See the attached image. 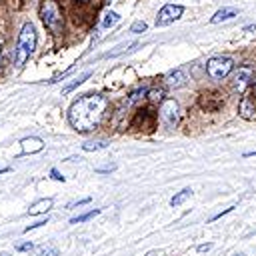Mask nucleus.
Listing matches in <instances>:
<instances>
[{
    "label": "nucleus",
    "instance_id": "obj_1",
    "mask_svg": "<svg viewBox=\"0 0 256 256\" xmlns=\"http://www.w3.org/2000/svg\"><path fill=\"white\" fill-rule=\"evenodd\" d=\"M106 108L108 98L104 94H86L74 100V104L68 110V120L72 128H76L78 132H90L100 124Z\"/></svg>",
    "mask_w": 256,
    "mask_h": 256
},
{
    "label": "nucleus",
    "instance_id": "obj_2",
    "mask_svg": "<svg viewBox=\"0 0 256 256\" xmlns=\"http://www.w3.org/2000/svg\"><path fill=\"white\" fill-rule=\"evenodd\" d=\"M34 48H36V30H34L32 22H26L18 34V42L14 48V64L18 68H22L26 64V60L32 56Z\"/></svg>",
    "mask_w": 256,
    "mask_h": 256
},
{
    "label": "nucleus",
    "instance_id": "obj_3",
    "mask_svg": "<svg viewBox=\"0 0 256 256\" xmlns=\"http://www.w3.org/2000/svg\"><path fill=\"white\" fill-rule=\"evenodd\" d=\"M40 18H42L44 26H46L50 32H54V34L62 32L64 18H62L60 6H58L54 0H44V2L40 4Z\"/></svg>",
    "mask_w": 256,
    "mask_h": 256
},
{
    "label": "nucleus",
    "instance_id": "obj_4",
    "mask_svg": "<svg viewBox=\"0 0 256 256\" xmlns=\"http://www.w3.org/2000/svg\"><path fill=\"white\" fill-rule=\"evenodd\" d=\"M232 68H234V62H232V58H228V56H214V58H210V60L206 62V72H208V76L214 78V80L226 78V76L232 72Z\"/></svg>",
    "mask_w": 256,
    "mask_h": 256
},
{
    "label": "nucleus",
    "instance_id": "obj_5",
    "mask_svg": "<svg viewBox=\"0 0 256 256\" xmlns=\"http://www.w3.org/2000/svg\"><path fill=\"white\" fill-rule=\"evenodd\" d=\"M160 118H162V122L168 128H174L178 124V120H180V106H178V102L174 98H168V100L162 102V106H160Z\"/></svg>",
    "mask_w": 256,
    "mask_h": 256
},
{
    "label": "nucleus",
    "instance_id": "obj_6",
    "mask_svg": "<svg viewBox=\"0 0 256 256\" xmlns=\"http://www.w3.org/2000/svg\"><path fill=\"white\" fill-rule=\"evenodd\" d=\"M184 14V6L180 4H166L158 10V16H156V26H166V24H172L174 20H178L180 16Z\"/></svg>",
    "mask_w": 256,
    "mask_h": 256
},
{
    "label": "nucleus",
    "instance_id": "obj_7",
    "mask_svg": "<svg viewBox=\"0 0 256 256\" xmlns=\"http://www.w3.org/2000/svg\"><path fill=\"white\" fill-rule=\"evenodd\" d=\"M252 80H254V72H252V68L242 66V68H238V70H236V74H234L232 88H234L238 94H242V92L252 84Z\"/></svg>",
    "mask_w": 256,
    "mask_h": 256
},
{
    "label": "nucleus",
    "instance_id": "obj_8",
    "mask_svg": "<svg viewBox=\"0 0 256 256\" xmlns=\"http://www.w3.org/2000/svg\"><path fill=\"white\" fill-rule=\"evenodd\" d=\"M164 82H166V86H170V88H180V86H184V84L188 82V72H186L184 68L170 70V72L166 74Z\"/></svg>",
    "mask_w": 256,
    "mask_h": 256
},
{
    "label": "nucleus",
    "instance_id": "obj_9",
    "mask_svg": "<svg viewBox=\"0 0 256 256\" xmlns=\"http://www.w3.org/2000/svg\"><path fill=\"white\" fill-rule=\"evenodd\" d=\"M20 146H22L24 154H34V152H40L44 148V142L40 138H36V136H30V138H24L20 142Z\"/></svg>",
    "mask_w": 256,
    "mask_h": 256
},
{
    "label": "nucleus",
    "instance_id": "obj_10",
    "mask_svg": "<svg viewBox=\"0 0 256 256\" xmlns=\"http://www.w3.org/2000/svg\"><path fill=\"white\" fill-rule=\"evenodd\" d=\"M234 16H238V10H236V8H232V6H224V8L216 10V14L210 18V24L226 22V20H230V18H234Z\"/></svg>",
    "mask_w": 256,
    "mask_h": 256
},
{
    "label": "nucleus",
    "instance_id": "obj_11",
    "mask_svg": "<svg viewBox=\"0 0 256 256\" xmlns=\"http://www.w3.org/2000/svg\"><path fill=\"white\" fill-rule=\"evenodd\" d=\"M48 208H52V198H40V200H36V202L28 208V214H30V216H36V214L48 212Z\"/></svg>",
    "mask_w": 256,
    "mask_h": 256
},
{
    "label": "nucleus",
    "instance_id": "obj_12",
    "mask_svg": "<svg viewBox=\"0 0 256 256\" xmlns=\"http://www.w3.org/2000/svg\"><path fill=\"white\" fill-rule=\"evenodd\" d=\"M238 112H240V116L242 118H246V120H250V118H254V102L248 98V96H244L242 100H240V106H238Z\"/></svg>",
    "mask_w": 256,
    "mask_h": 256
},
{
    "label": "nucleus",
    "instance_id": "obj_13",
    "mask_svg": "<svg viewBox=\"0 0 256 256\" xmlns=\"http://www.w3.org/2000/svg\"><path fill=\"white\" fill-rule=\"evenodd\" d=\"M146 92H148V88L146 86H140V88H136L134 92H130L128 94V98L124 100V104H128V106H134V104H138L144 96H146Z\"/></svg>",
    "mask_w": 256,
    "mask_h": 256
},
{
    "label": "nucleus",
    "instance_id": "obj_14",
    "mask_svg": "<svg viewBox=\"0 0 256 256\" xmlns=\"http://www.w3.org/2000/svg\"><path fill=\"white\" fill-rule=\"evenodd\" d=\"M190 196H192V190H190V188H184V190H180L176 196H172V200H170V206H174V208H176V206L184 204V202H186Z\"/></svg>",
    "mask_w": 256,
    "mask_h": 256
},
{
    "label": "nucleus",
    "instance_id": "obj_15",
    "mask_svg": "<svg viewBox=\"0 0 256 256\" xmlns=\"http://www.w3.org/2000/svg\"><path fill=\"white\" fill-rule=\"evenodd\" d=\"M118 20H120V14H116V12H112V10H110V12H106V14H104L102 28H112V26H114Z\"/></svg>",
    "mask_w": 256,
    "mask_h": 256
},
{
    "label": "nucleus",
    "instance_id": "obj_16",
    "mask_svg": "<svg viewBox=\"0 0 256 256\" xmlns=\"http://www.w3.org/2000/svg\"><path fill=\"white\" fill-rule=\"evenodd\" d=\"M88 76H90V72H84V74H80V76H78L76 80H72V82H70L68 86H64V90H62V94H68V92H72V90H74L76 86H80V84H82V82H84V80H86Z\"/></svg>",
    "mask_w": 256,
    "mask_h": 256
},
{
    "label": "nucleus",
    "instance_id": "obj_17",
    "mask_svg": "<svg viewBox=\"0 0 256 256\" xmlns=\"http://www.w3.org/2000/svg\"><path fill=\"white\" fill-rule=\"evenodd\" d=\"M106 146H108V142L98 140V142H86V144H82V150H86V152H96V150H104Z\"/></svg>",
    "mask_w": 256,
    "mask_h": 256
},
{
    "label": "nucleus",
    "instance_id": "obj_18",
    "mask_svg": "<svg viewBox=\"0 0 256 256\" xmlns=\"http://www.w3.org/2000/svg\"><path fill=\"white\" fill-rule=\"evenodd\" d=\"M98 214H100V208H96V210H90V212H86V214L74 216V218L70 220V224H80V222H86V220H90V218H94V216H98Z\"/></svg>",
    "mask_w": 256,
    "mask_h": 256
},
{
    "label": "nucleus",
    "instance_id": "obj_19",
    "mask_svg": "<svg viewBox=\"0 0 256 256\" xmlns=\"http://www.w3.org/2000/svg\"><path fill=\"white\" fill-rule=\"evenodd\" d=\"M146 28H148V24H146L144 20H136V22L130 26V32H132V34H142V32H146Z\"/></svg>",
    "mask_w": 256,
    "mask_h": 256
},
{
    "label": "nucleus",
    "instance_id": "obj_20",
    "mask_svg": "<svg viewBox=\"0 0 256 256\" xmlns=\"http://www.w3.org/2000/svg\"><path fill=\"white\" fill-rule=\"evenodd\" d=\"M146 96H148L150 100L158 102V100H162V98H164V88H152V90H148V92H146Z\"/></svg>",
    "mask_w": 256,
    "mask_h": 256
},
{
    "label": "nucleus",
    "instance_id": "obj_21",
    "mask_svg": "<svg viewBox=\"0 0 256 256\" xmlns=\"http://www.w3.org/2000/svg\"><path fill=\"white\" fill-rule=\"evenodd\" d=\"M34 248V244L32 242H22V244H16V250H20V252H26V250H32Z\"/></svg>",
    "mask_w": 256,
    "mask_h": 256
},
{
    "label": "nucleus",
    "instance_id": "obj_22",
    "mask_svg": "<svg viewBox=\"0 0 256 256\" xmlns=\"http://www.w3.org/2000/svg\"><path fill=\"white\" fill-rule=\"evenodd\" d=\"M44 224H48V218H44V220H38L36 224H30V226H28L24 232H30V230H34V228H40V226H44Z\"/></svg>",
    "mask_w": 256,
    "mask_h": 256
},
{
    "label": "nucleus",
    "instance_id": "obj_23",
    "mask_svg": "<svg viewBox=\"0 0 256 256\" xmlns=\"http://www.w3.org/2000/svg\"><path fill=\"white\" fill-rule=\"evenodd\" d=\"M40 256H58V250L56 248H44L40 252Z\"/></svg>",
    "mask_w": 256,
    "mask_h": 256
},
{
    "label": "nucleus",
    "instance_id": "obj_24",
    "mask_svg": "<svg viewBox=\"0 0 256 256\" xmlns=\"http://www.w3.org/2000/svg\"><path fill=\"white\" fill-rule=\"evenodd\" d=\"M50 176H52L54 180H62V182H64V176H62V174H60L56 168H52V170H50Z\"/></svg>",
    "mask_w": 256,
    "mask_h": 256
},
{
    "label": "nucleus",
    "instance_id": "obj_25",
    "mask_svg": "<svg viewBox=\"0 0 256 256\" xmlns=\"http://www.w3.org/2000/svg\"><path fill=\"white\" fill-rule=\"evenodd\" d=\"M88 202H90V198H82V200L72 202V204H70V208H72V206H82V204H88Z\"/></svg>",
    "mask_w": 256,
    "mask_h": 256
},
{
    "label": "nucleus",
    "instance_id": "obj_26",
    "mask_svg": "<svg viewBox=\"0 0 256 256\" xmlns=\"http://www.w3.org/2000/svg\"><path fill=\"white\" fill-rule=\"evenodd\" d=\"M244 30H246V32H248V30H256V24H250V26H246Z\"/></svg>",
    "mask_w": 256,
    "mask_h": 256
},
{
    "label": "nucleus",
    "instance_id": "obj_27",
    "mask_svg": "<svg viewBox=\"0 0 256 256\" xmlns=\"http://www.w3.org/2000/svg\"><path fill=\"white\" fill-rule=\"evenodd\" d=\"M244 156H246V158H248V156H256V150H254V152H246Z\"/></svg>",
    "mask_w": 256,
    "mask_h": 256
},
{
    "label": "nucleus",
    "instance_id": "obj_28",
    "mask_svg": "<svg viewBox=\"0 0 256 256\" xmlns=\"http://www.w3.org/2000/svg\"><path fill=\"white\" fill-rule=\"evenodd\" d=\"M0 56H2V42H0Z\"/></svg>",
    "mask_w": 256,
    "mask_h": 256
}]
</instances>
